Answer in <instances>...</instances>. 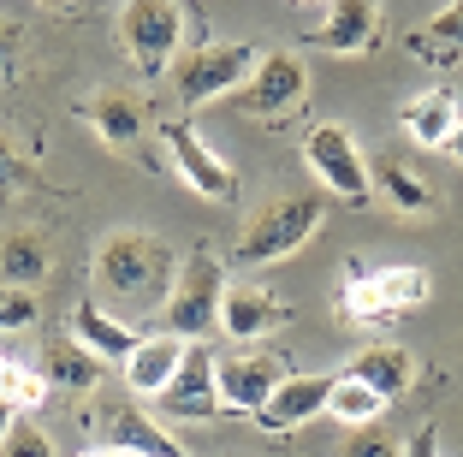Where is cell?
Listing matches in <instances>:
<instances>
[{
    "mask_svg": "<svg viewBox=\"0 0 463 457\" xmlns=\"http://www.w3.org/2000/svg\"><path fill=\"white\" fill-rule=\"evenodd\" d=\"M161 143H166L178 178H184L191 190H203L208 202H232V196H238V173H232V167L220 161V155H214V148H208L184 119H166V125H161Z\"/></svg>",
    "mask_w": 463,
    "mask_h": 457,
    "instance_id": "cell-8",
    "label": "cell"
},
{
    "mask_svg": "<svg viewBox=\"0 0 463 457\" xmlns=\"http://www.w3.org/2000/svg\"><path fill=\"white\" fill-rule=\"evenodd\" d=\"M345 457H404L398 452V440L386 428H374V422H363V428L345 440Z\"/></svg>",
    "mask_w": 463,
    "mask_h": 457,
    "instance_id": "cell-29",
    "label": "cell"
},
{
    "mask_svg": "<svg viewBox=\"0 0 463 457\" xmlns=\"http://www.w3.org/2000/svg\"><path fill=\"white\" fill-rule=\"evenodd\" d=\"M83 119L119 155H137V143H143V101L131 90H96V101H83Z\"/></svg>",
    "mask_w": 463,
    "mask_h": 457,
    "instance_id": "cell-15",
    "label": "cell"
},
{
    "mask_svg": "<svg viewBox=\"0 0 463 457\" xmlns=\"http://www.w3.org/2000/svg\"><path fill=\"white\" fill-rule=\"evenodd\" d=\"M42 380L60 392H96L101 386V357L90 345H78V338H48L42 345Z\"/></svg>",
    "mask_w": 463,
    "mask_h": 457,
    "instance_id": "cell-16",
    "label": "cell"
},
{
    "mask_svg": "<svg viewBox=\"0 0 463 457\" xmlns=\"http://www.w3.org/2000/svg\"><path fill=\"white\" fill-rule=\"evenodd\" d=\"M404 457H439V428H416L404 445Z\"/></svg>",
    "mask_w": 463,
    "mask_h": 457,
    "instance_id": "cell-31",
    "label": "cell"
},
{
    "mask_svg": "<svg viewBox=\"0 0 463 457\" xmlns=\"http://www.w3.org/2000/svg\"><path fill=\"white\" fill-rule=\"evenodd\" d=\"M404 131H410V143H422V148H439L451 137V125H458V101H451V90H428V95H416L404 113Z\"/></svg>",
    "mask_w": 463,
    "mask_h": 457,
    "instance_id": "cell-21",
    "label": "cell"
},
{
    "mask_svg": "<svg viewBox=\"0 0 463 457\" xmlns=\"http://www.w3.org/2000/svg\"><path fill=\"white\" fill-rule=\"evenodd\" d=\"M13 422H18V404L0 392V440H6V428H13Z\"/></svg>",
    "mask_w": 463,
    "mask_h": 457,
    "instance_id": "cell-34",
    "label": "cell"
},
{
    "mask_svg": "<svg viewBox=\"0 0 463 457\" xmlns=\"http://www.w3.org/2000/svg\"><path fill=\"white\" fill-rule=\"evenodd\" d=\"M54 268L42 232H6L0 238V285H42Z\"/></svg>",
    "mask_w": 463,
    "mask_h": 457,
    "instance_id": "cell-20",
    "label": "cell"
},
{
    "mask_svg": "<svg viewBox=\"0 0 463 457\" xmlns=\"http://www.w3.org/2000/svg\"><path fill=\"white\" fill-rule=\"evenodd\" d=\"M327 410H333V422H345V428H363V422H381L386 398L368 386V380H356V375H333Z\"/></svg>",
    "mask_w": 463,
    "mask_h": 457,
    "instance_id": "cell-22",
    "label": "cell"
},
{
    "mask_svg": "<svg viewBox=\"0 0 463 457\" xmlns=\"http://www.w3.org/2000/svg\"><path fill=\"white\" fill-rule=\"evenodd\" d=\"M119 42L143 78H161L178 60V48H184V6L178 0H125Z\"/></svg>",
    "mask_w": 463,
    "mask_h": 457,
    "instance_id": "cell-4",
    "label": "cell"
},
{
    "mask_svg": "<svg viewBox=\"0 0 463 457\" xmlns=\"http://www.w3.org/2000/svg\"><path fill=\"white\" fill-rule=\"evenodd\" d=\"M327 392H333V375H286L279 386L268 392V404L256 410V422H261V428H273V433L303 428L309 416L327 410Z\"/></svg>",
    "mask_w": 463,
    "mask_h": 457,
    "instance_id": "cell-11",
    "label": "cell"
},
{
    "mask_svg": "<svg viewBox=\"0 0 463 457\" xmlns=\"http://www.w3.org/2000/svg\"><path fill=\"white\" fill-rule=\"evenodd\" d=\"M83 457H143V452H125V445H101V452H83Z\"/></svg>",
    "mask_w": 463,
    "mask_h": 457,
    "instance_id": "cell-35",
    "label": "cell"
},
{
    "mask_svg": "<svg viewBox=\"0 0 463 457\" xmlns=\"http://www.w3.org/2000/svg\"><path fill=\"white\" fill-rule=\"evenodd\" d=\"M327 220V196H279L268 202L256 220L244 226V238H238V268H268V262H286L291 250H303V243L315 238V226Z\"/></svg>",
    "mask_w": 463,
    "mask_h": 457,
    "instance_id": "cell-2",
    "label": "cell"
},
{
    "mask_svg": "<svg viewBox=\"0 0 463 457\" xmlns=\"http://www.w3.org/2000/svg\"><path fill=\"white\" fill-rule=\"evenodd\" d=\"M220 297H226V268L208 250H196L191 262H178L173 291L161 303V321L173 338H203L220 327Z\"/></svg>",
    "mask_w": 463,
    "mask_h": 457,
    "instance_id": "cell-3",
    "label": "cell"
},
{
    "mask_svg": "<svg viewBox=\"0 0 463 457\" xmlns=\"http://www.w3.org/2000/svg\"><path fill=\"white\" fill-rule=\"evenodd\" d=\"M54 6H66V0H54Z\"/></svg>",
    "mask_w": 463,
    "mask_h": 457,
    "instance_id": "cell-36",
    "label": "cell"
},
{
    "mask_svg": "<svg viewBox=\"0 0 463 457\" xmlns=\"http://www.w3.org/2000/svg\"><path fill=\"white\" fill-rule=\"evenodd\" d=\"M0 457H54V440L42 428H30V422H13L6 440H0Z\"/></svg>",
    "mask_w": 463,
    "mask_h": 457,
    "instance_id": "cell-28",
    "label": "cell"
},
{
    "mask_svg": "<svg viewBox=\"0 0 463 457\" xmlns=\"http://www.w3.org/2000/svg\"><path fill=\"white\" fill-rule=\"evenodd\" d=\"M250 66H256V48H244V42H203V48H184V54L166 66V78H173V90L196 108V101L232 95L250 78Z\"/></svg>",
    "mask_w": 463,
    "mask_h": 457,
    "instance_id": "cell-5",
    "label": "cell"
},
{
    "mask_svg": "<svg viewBox=\"0 0 463 457\" xmlns=\"http://www.w3.org/2000/svg\"><path fill=\"white\" fill-rule=\"evenodd\" d=\"M30 321H36V291L30 285H0V333H18Z\"/></svg>",
    "mask_w": 463,
    "mask_h": 457,
    "instance_id": "cell-27",
    "label": "cell"
},
{
    "mask_svg": "<svg viewBox=\"0 0 463 457\" xmlns=\"http://www.w3.org/2000/svg\"><path fill=\"white\" fill-rule=\"evenodd\" d=\"M279 380H286V363L268 357V350H256V357H232V363H214L220 410H232V416H256Z\"/></svg>",
    "mask_w": 463,
    "mask_h": 457,
    "instance_id": "cell-9",
    "label": "cell"
},
{
    "mask_svg": "<svg viewBox=\"0 0 463 457\" xmlns=\"http://www.w3.org/2000/svg\"><path fill=\"white\" fill-rule=\"evenodd\" d=\"M381 36V0H327V24L315 30V48L327 54H363Z\"/></svg>",
    "mask_w": 463,
    "mask_h": 457,
    "instance_id": "cell-14",
    "label": "cell"
},
{
    "mask_svg": "<svg viewBox=\"0 0 463 457\" xmlns=\"http://www.w3.org/2000/svg\"><path fill=\"white\" fill-rule=\"evenodd\" d=\"M161 404L173 416H214L220 410V386H214V350L203 338H184V357H178L173 380L161 386Z\"/></svg>",
    "mask_w": 463,
    "mask_h": 457,
    "instance_id": "cell-10",
    "label": "cell"
},
{
    "mask_svg": "<svg viewBox=\"0 0 463 457\" xmlns=\"http://www.w3.org/2000/svg\"><path fill=\"white\" fill-rule=\"evenodd\" d=\"M71 338H78V345H90L96 357H108V363H125L143 333H131L125 321H113V315L101 309L96 297H83L78 309H71Z\"/></svg>",
    "mask_w": 463,
    "mask_h": 457,
    "instance_id": "cell-17",
    "label": "cell"
},
{
    "mask_svg": "<svg viewBox=\"0 0 463 457\" xmlns=\"http://www.w3.org/2000/svg\"><path fill=\"white\" fill-rule=\"evenodd\" d=\"M410 48L422 60H458L463 54V0H451L446 13H434L416 36H410Z\"/></svg>",
    "mask_w": 463,
    "mask_h": 457,
    "instance_id": "cell-24",
    "label": "cell"
},
{
    "mask_svg": "<svg viewBox=\"0 0 463 457\" xmlns=\"http://www.w3.org/2000/svg\"><path fill=\"white\" fill-rule=\"evenodd\" d=\"M96 422H101V433H108V445H125V452H143V457H184L173 433H161L131 398H101Z\"/></svg>",
    "mask_w": 463,
    "mask_h": 457,
    "instance_id": "cell-12",
    "label": "cell"
},
{
    "mask_svg": "<svg viewBox=\"0 0 463 457\" xmlns=\"http://www.w3.org/2000/svg\"><path fill=\"white\" fill-rule=\"evenodd\" d=\"M303 161L321 178V190H333V196L351 202V208H363V202L374 196V190H368V167H363V155H356V137L345 131V125H315L309 143H303Z\"/></svg>",
    "mask_w": 463,
    "mask_h": 457,
    "instance_id": "cell-6",
    "label": "cell"
},
{
    "mask_svg": "<svg viewBox=\"0 0 463 457\" xmlns=\"http://www.w3.org/2000/svg\"><path fill=\"white\" fill-rule=\"evenodd\" d=\"M24 185H30V167L18 161V148L6 143V137H0V202H6V196H18Z\"/></svg>",
    "mask_w": 463,
    "mask_h": 457,
    "instance_id": "cell-30",
    "label": "cell"
},
{
    "mask_svg": "<svg viewBox=\"0 0 463 457\" xmlns=\"http://www.w3.org/2000/svg\"><path fill=\"white\" fill-rule=\"evenodd\" d=\"M345 375L368 380V386H374L386 404H392L398 392L416 380V363H410V350H404V345H368V350H356V357H351V368H345Z\"/></svg>",
    "mask_w": 463,
    "mask_h": 457,
    "instance_id": "cell-19",
    "label": "cell"
},
{
    "mask_svg": "<svg viewBox=\"0 0 463 457\" xmlns=\"http://www.w3.org/2000/svg\"><path fill=\"white\" fill-rule=\"evenodd\" d=\"M178 357H184V338H173V333L137 338V350L125 357V380H131V392H143V398H161V386L173 380Z\"/></svg>",
    "mask_w": 463,
    "mask_h": 457,
    "instance_id": "cell-18",
    "label": "cell"
},
{
    "mask_svg": "<svg viewBox=\"0 0 463 457\" xmlns=\"http://www.w3.org/2000/svg\"><path fill=\"white\" fill-rule=\"evenodd\" d=\"M286 321H291V309L273 291H261V285H226V297H220V333H232L238 345L273 333Z\"/></svg>",
    "mask_w": 463,
    "mask_h": 457,
    "instance_id": "cell-13",
    "label": "cell"
},
{
    "mask_svg": "<svg viewBox=\"0 0 463 457\" xmlns=\"http://www.w3.org/2000/svg\"><path fill=\"white\" fill-rule=\"evenodd\" d=\"M368 185H381V196L392 202V208H404V214H428V208H434V190L410 173L404 161H381L368 173Z\"/></svg>",
    "mask_w": 463,
    "mask_h": 457,
    "instance_id": "cell-23",
    "label": "cell"
},
{
    "mask_svg": "<svg viewBox=\"0 0 463 457\" xmlns=\"http://www.w3.org/2000/svg\"><path fill=\"white\" fill-rule=\"evenodd\" d=\"M13 42H18V36L0 24V78H6V71H13V60H18V54H13Z\"/></svg>",
    "mask_w": 463,
    "mask_h": 457,
    "instance_id": "cell-32",
    "label": "cell"
},
{
    "mask_svg": "<svg viewBox=\"0 0 463 457\" xmlns=\"http://www.w3.org/2000/svg\"><path fill=\"white\" fill-rule=\"evenodd\" d=\"M368 285L381 291V303H386L392 315L428 303V273H422V268H381V273H368Z\"/></svg>",
    "mask_w": 463,
    "mask_h": 457,
    "instance_id": "cell-25",
    "label": "cell"
},
{
    "mask_svg": "<svg viewBox=\"0 0 463 457\" xmlns=\"http://www.w3.org/2000/svg\"><path fill=\"white\" fill-rule=\"evenodd\" d=\"M173 273H178L173 256H166L149 232L119 226V232H108V243L96 250V291H108L125 309H155V303H166Z\"/></svg>",
    "mask_w": 463,
    "mask_h": 457,
    "instance_id": "cell-1",
    "label": "cell"
},
{
    "mask_svg": "<svg viewBox=\"0 0 463 457\" xmlns=\"http://www.w3.org/2000/svg\"><path fill=\"white\" fill-rule=\"evenodd\" d=\"M0 392L18 404V410H36L42 398H48V380L42 375H30V368H18L13 357H0Z\"/></svg>",
    "mask_w": 463,
    "mask_h": 457,
    "instance_id": "cell-26",
    "label": "cell"
},
{
    "mask_svg": "<svg viewBox=\"0 0 463 457\" xmlns=\"http://www.w3.org/2000/svg\"><path fill=\"white\" fill-rule=\"evenodd\" d=\"M303 90H309V66L298 54H261L250 66V78L238 83V108L256 113V119H286V113L303 108Z\"/></svg>",
    "mask_w": 463,
    "mask_h": 457,
    "instance_id": "cell-7",
    "label": "cell"
},
{
    "mask_svg": "<svg viewBox=\"0 0 463 457\" xmlns=\"http://www.w3.org/2000/svg\"><path fill=\"white\" fill-rule=\"evenodd\" d=\"M439 148H446L451 161H458V167H463V119H458V125H451V137H446V143H439Z\"/></svg>",
    "mask_w": 463,
    "mask_h": 457,
    "instance_id": "cell-33",
    "label": "cell"
}]
</instances>
